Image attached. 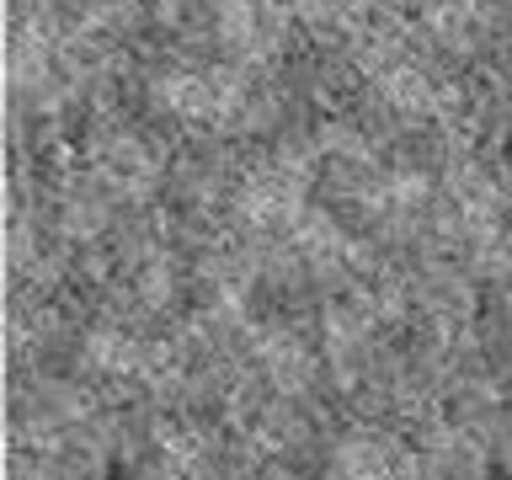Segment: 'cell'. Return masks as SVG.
I'll return each instance as SVG.
<instances>
[{
  "instance_id": "cell-2",
  "label": "cell",
  "mask_w": 512,
  "mask_h": 480,
  "mask_svg": "<svg viewBox=\"0 0 512 480\" xmlns=\"http://www.w3.org/2000/svg\"><path fill=\"white\" fill-rule=\"evenodd\" d=\"M80 358H86V368H96V374H155V352L128 326H112V320L80 342Z\"/></svg>"
},
{
  "instance_id": "cell-1",
  "label": "cell",
  "mask_w": 512,
  "mask_h": 480,
  "mask_svg": "<svg viewBox=\"0 0 512 480\" xmlns=\"http://www.w3.org/2000/svg\"><path fill=\"white\" fill-rule=\"evenodd\" d=\"M400 459L395 443L384 438V432H342V438L331 443V475L336 480H395L400 475Z\"/></svg>"
},
{
  "instance_id": "cell-4",
  "label": "cell",
  "mask_w": 512,
  "mask_h": 480,
  "mask_svg": "<svg viewBox=\"0 0 512 480\" xmlns=\"http://www.w3.org/2000/svg\"><path fill=\"white\" fill-rule=\"evenodd\" d=\"M32 240H38V235H32L27 230V224H16V240H11V256H16V262H27V251H32ZM59 262H54V256H38V262H32L27 272H32V278H38V283H48V272H54Z\"/></svg>"
},
{
  "instance_id": "cell-3",
  "label": "cell",
  "mask_w": 512,
  "mask_h": 480,
  "mask_svg": "<svg viewBox=\"0 0 512 480\" xmlns=\"http://www.w3.org/2000/svg\"><path fill=\"white\" fill-rule=\"evenodd\" d=\"M427 38L443 48L448 59H470L480 38H486V22H480V11H432V22H427Z\"/></svg>"
}]
</instances>
